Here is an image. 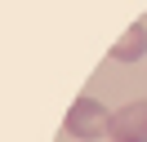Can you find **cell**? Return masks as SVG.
Instances as JSON below:
<instances>
[{"instance_id": "6da1fadb", "label": "cell", "mask_w": 147, "mask_h": 142, "mask_svg": "<svg viewBox=\"0 0 147 142\" xmlns=\"http://www.w3.org/2000/svg\"><path fill=\"white\" fill-rule=\"evenodd\" d=\"M63 129L71 133V138H80V142H98V138H107V107H102L98 98L80 93L71 107H67Z\"/></svg>"}, {"instance_id": "3957f363", "label": "cell", "mask_w": 147, "mask_h": 142, "mask_svg": "<svg viewBox=\"0 0 147 142\" xmlns=\"http://www.w3.org/2000/svg\"><path fill=\"white\" fill-rule=\"evenodd\" d=\"M143 53H147V27L143 22H134L116 44H111V62H138Z\"/></svg>"}, {"instance_id": "7a4b0ae2", "label": "cell", "mask_w": 147, "mask_h": 142, "mask_svg": "<svg viewBox=\"0 0 147 142\" xmlns=\"http://www.w3.org/2000/svg\"><path fill=\"white\" fill-rule=\"evenodd\" d=\"M107 138L111 142H147V102H125L107 111Z\"/></svg>"}]
</instances>
